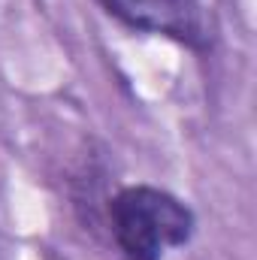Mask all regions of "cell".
I'll return each mask as SVG.
<instances>
[{
    "mask_svg": "<svg viewBox=\"0 0 257 260\" xmlns=\"http://www.w3.org/2000/svg\"><path fill=\"white\" fill-rule=\"evenodd\" d=\"M109 224L124 260H160L194 236V212L170 191L151 185L121 188L109 203Z\"/></svg>",
    "mask_w": 257,
    "mask_h": 260,
    "instance_id": "1",
    "label": "cell"
},
{
    "mask_svg": "<svg viewBox=\"0 0 257 260\" xmlns=\"http://www.w3.org/2000/svg\"><path fill=\"white\" fill-rule=\"evenodd\" d=\"M106 15L130 30L170 37L194 52L209 46L200 0H97Z\"/></svg>",
    "mask_w": 257,
    "mask_h": 260,
    "instance_id": "2",
    "label": "cell"
}]
</instances>
